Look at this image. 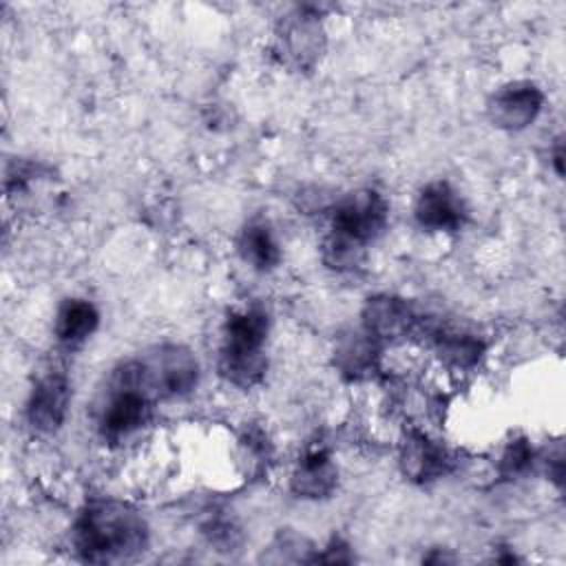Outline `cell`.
Segmentation results:
<instances>
[{"label":"cell","instance_id":"7","mask_svg":"<svg viewBox=\"0 0 566 566\" xmlns=\"http://www.w3.org/2000/svg\"><path fill=\"white\" fill-rule=\"evenodd\" d=\"M416 221L431 232H455L467 221V208L447 181H433L418 195Z\"/></svg>","mask_w":566,"mask_h":566},{"label":"cell","instance_id":"9","mask_svg":"<svg viewBox=\"0 0 566 566\" xmlns=\"http://www.w3.org/2000/svg\"><path fill=\"white\" fill-rule=\"evenodd\" d=\"M365 329L374 338H396L411 329L416 314L407 301L396 296H374L365 307Z\"/></svg>","mask_w":566,"mask_h":566},{"label":"cell","instance_id":"13","mask_svg":"<svg viewBox=\"0 0 566 566\" xmlns=\"http://www.w3.org/2000/svg\"><path fill=\"white\" fill-rule=\"evenodd\" d=\"M449 458L444 449H440L436 442H431L422 433L409 436V442L405 447V467L407 471L418 480H431L447 471Z\"/></svg>","mask_w":566,"mask_h":566},{"label":"cell","instance_id":"12","mask_svg":"<svg viewBox=\"0 0 566 566\" xmlns=\"http://www.w3.org/2000/svg\"><path fill=\"white\" fill-rule=\"evenodd\" d=\"M237 248H239L241 259L259 272H270L281 263V248H279L270 226L261 219L250 221L241 230Z\"/></svg>","mask_w":566,"mask_h":566},{"label":"cell","instance_id":"3","mask_svg":"<svg viewBox=\"0 0 566 566\" xmlns=\"http://www.w3.org/2000/svg\"><path fill=\"white\" fill-rule=\"evenodd\" d=\"M268 329L270 318L261 305L228 314L219 352V371L228 382L248 389L263 378L268 365L263 354Z\"/></svg>","mask_w":566,"mask_h":566},{"label":"cell","instance_id":"2","mask_svg":"<svg viewBox=\"0 0 566 566\" xmlns=\"http://www.w3.org/2000/svg\"><path fill=\"white\" fill-rule=\"evenodd\" d=\"M389 206L371 188L345 195L332 212L329 234L323 243V259L334 270L354 268L367 248L387 226Z\"/></svg>","mask_w":566,"mask_h":566},{"label":"cell","instance_id":"1","mask_svg":"<svg viewBox=\"0 0 566 566\" xmlns=\"http://www.w3.org/2000/svg\"><path fill=\"white\" fill-rule=\"evenodd\" d=\"M148 544V524L137 509L119 500H95L73 524V546L84 562L115 564L139 555Z\"/></svg>","mask_w":566,"mask_h":566},{"label":"cell","instance_id":"6","mask_svg":"<svg viewBox=\"0 0 566 566\" xmlns=\"http://www.w3.org/2000/svg\"><path fill=\"white\" fill-rule=\"evenodd\" d=\"M69 400L71 387L66 374L60 369L44 371L35 380L27 400L29 424L40 433H55L66 418Z\"/></svg>","mask_w":566,"mask_h":566},{"label":"cell","instance_id":"8","mask_svg":"<svg viewBox=\"0 0 566 566\" xmlns=\"http://www.w3.org/2000/svg\"><path fill=\"white\" fill-rule=\"evenodd\" d=\"M542 102H544V95L535 84H531V82L506 84L495 93V97L489 106L491 119L500 128L520 130L537 117Z\"/></svg>","mask_w":566,"mask_h":566},{"label":"cell","instance_id":"16","mask_svg":"<svg viewBox=\"0 0 566 566\" xmlns=\"http://www.w3.org/2000/svg\"><path fill=\"white\" fill-rule=\"evenodd\" d=\"M533 460V451L531 447L526 444V440H515L506 447V451L502 453V460H500V467L506 475H517L522 471L528 469Z\"/></svg>","mask_w":566,"mask_h":566},{"label":"cell","instance_id":"11","mask_svg":"<svg viewBox=\"0 0 566 566\" xmlns=\"http://www.w3.org/2000/svg\"><path fill=\"white\" fill-rule=\"evenodd\" d=\"M336 486V467L325 449H312L292 475V489L301 497H325Z\"/></svg>","mask_w":566,"mask_h":566},{"label":"cell","instance_id":"4","mask_svg":"<svg viewBox=\"0 0 566 566\" xmlns=\"http://www.w3.org/2000/svg\"><path fill=\"white\" fill-rule=\"evenodd\" d=\"M155 398L139 380L135 360L119 365L97 407V431L108 442H119L142 429L153 416Z\"/></svg>","mask_w":566,"mask_h":566},{"label":"cell","instance_id":"17","mask_svg":"<svg viewBox=\"0 0 566 566\" xmlns=\"http://www.w3.org/2000/svg\"><path fill=\"white\" fill-rule=\"evenodd\" d=\"M553 161H555V168H557V172L562 175V144H557V150H555V157H553Z\"/></svg>","mask_w":566,"mask_h":566},{"label":"cell","instance_id":"14","mask_svg":"<svg viewBox=\"0 0 566 566\" xmlns=\"http://www.w3.org/2000/svg\"><path fill=\"white\" fill-rule=\"evenodd\" d=\"M438 349H440V356H444L449 363L458 367H469L480 358L482 345L480 340L467 334H440Z\"/></svg>","mask_w":566,"mask_h":566},{"label":"cell","instance_id":"15","mask_svg":"<svg viewBox=\"0 0 566 566\" xmlns=\"http://www.w3.org/2000/svg\"><path fill=\"white\" fill-rule=\"evenodd\" d=\"M369 336V334H367ZM371 349H374V343H371V336L369 338H363V336H354L352 340L343 343L340 349H338V365L343 371L352 374V376H358L363 371H367L371 367Z\"/></svg>","mask_w":566,"mask_h":566},{"label":"cell","instance_id":"5","mask_svg":"<svg viewBox=\"0 0 566 566\" xmlns=\"http://www.w3.org/2000/svg\"><path fill=\"white\" fill-rule=\"evenodd\" d=\"M142 385L155 400L181 398L197 387L199 363L184 345H159L142 358H135Z\"/></svg>","mask_w":566,"mask_h":566},{"label":"cell","instance_id":"10","mask_svg":"<svg viewBox=\"0 0 566 566\" xmlns=\"http://www.w3.org/2000/svg\"><path fill=\"white\" fill-rule=\"evenodd\" d=\"M99 325V312L86 298H66L55 316V338L66 347L82 345Z\"/></svg>","mask_w":566,"mask_h":566}]
</instances>
